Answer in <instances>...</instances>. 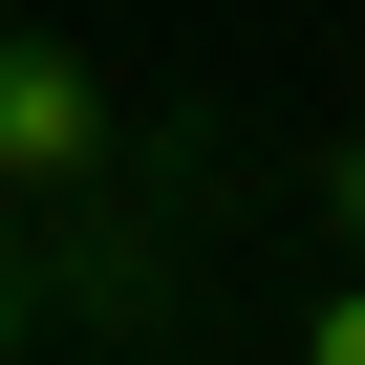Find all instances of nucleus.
I'll use <instances>...</instances> for the list:
<instances>
[{
	"mask_svg": "<svg viewBox=\"0 0 365 365\" xmlns=\"http://www.w3.org/2000/svg\"><path fill=\"white\" fill-rule=\"evenodd\" d=\"M22 344H43V237L0 215V365H22Z\"/></svg>",
	"mask_w": 365,
	"mask_h": 365,
	"instance_id": "f03ea898",
	"label": "nucleus"
},
{
	"mask_svg": "<svg viewBox=\"0 0 365 365\" xmlns=\"http://www.w3.org/2000/svg\"><path fill=\"white\" fill-rule=\"evenodd\" d=\"M237 194V129L194 86H108L43 0H0V215L43 237V301L129 365H172V322H194V237Z\"/></svg>",
	"mask_w": 365,
	"mask_h": 365,
	"instance_id": "f257e3e1",
	"label": "nucleus"
},
{
	"mask_svg": "<svg viewBox=\"0 0 365 365\" xmlns=\"http://www.w3.org/2000/svg\"><path fill=\"white\" fill-rule=\"evenodd\" d=\"M301 365H365V258L322 279V322H301Z\"/></svg>",
	"mask_w": 365,
	"mask_h": 365,
	"instance_id": "20e7f679",
	"label": "nucleus"
},
{
	"mask_svg": "<svg viewBox=\"0 0 365 365\" xmlns=\"http://www.w3.org/2000/svg\"><path fill=\"white\" fill-rule=\"evenodd\" d=\"M322 237L365 258V129H322Z\"/></svg>",
	"mask_w": 365,
	"mask_h": 365,
	"instance_id": "7ed1b4c3",
	"label": "nucleus"
}]
</instances>
